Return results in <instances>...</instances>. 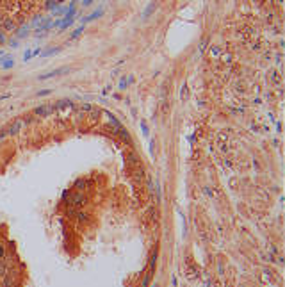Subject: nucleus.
<instances>
[{
	"mask_svg": "<svg viewBox=\"0 0 285 287\" xmlns=\"http://www.w3.org/2000/svg\"><path fill=\"white\" fill-rule=\"evenodd\" d=\"M64 72H70V68H68V66H62V68H59V70H54V72H50V73L39 75L38 79H39V80H46V79H52V77H55V75H62Z\"/></svg>",
	"mask_w": 285,
	"mask_h": 287,
	"instance_id": "nucleus-1",
	"label": "nucleus"
},
{
	"mask_svg": "<svg viewBox=\"0 0 285 287\" xmlns=\"http://www.w3.org/2000/svg\"><path fill=\"white\" fill-rule=\"evenodd\" d=\"M103 14V9L100 7V9H96V11H93L89 16H86V18H82V23H87V21H93V20H96V18H100Z\"/></svg>",
	"mask_w": 285,
	"mask_h": 287,
	"instance_id": "nucleus-2",
	"label": "nucleus"
},
{
	"mask_svg": "<svg viewBox=\"0 0 285 287\" xmlns=\"http://www.w3.org/2000/svg\"><path fill=\"white\" fill-rule=\"evenodd\" d=\"M155 7H157V4H155V2H152V4H150L146 9L142 11V18H144V20H146V18H150V16H152V13L155 11Z\"/></svg>",
	"mask_w": 285,
	"mask_h": 287,
	"instance_id": "nucleus-3",
	"label": "nucleus"
},
{
	"mask_svg": "<svg viewBox=\"0 0 285 287\" xmlns=\"http://www.w3.org/2000/svg\"><path fill=\"white\" fill-rule=\"evenodd\" d=\"M0 62H2V68H4V70H9V68H13V66H14V59H13V57L0 59Z\"/></svg>",
	"mask_w": 285,
	"mask_h": 287,
	"instance_id": "nucleus-4",
	"label": "nucleus"
},
{
	"mask_svg": "<svg viewBox=\"0 0 285 287\" xmlns=\"http://www.w3.org/2000/svg\"><path fill=\"white\" fill-rule=\"evenodd\" d=\"M50 111H54V107H38L34 113L36 114H48Z\"/></svg>",
	"mask_w": 285,
	"mask_h": 287,
	"instance_id": "nucleus-5",
	"label": "nucleus"
},
{
	"mask_svg": "<svg viewBox=\"0 0 285 287\" xmlns=\"http://www.w3.org/2000/svg\"><path fill=\"white\" fill-rule=\"evenodd\" d=\"M82 32H84V27H79V29H75V31L71 32L70 39H77V38H79V36H80Z\"/></svg>",
	"mask_w": 285,
	"mask_h": 287,
	"instance_id": "nucleus-6",
	"label": "nucleus"
},
{
	"mask_svg": "<svg viewBox=\"0 0 285 287\" xmlns=\"http://www.w3.org/2000/svg\"><path fill=\"white\" fill-rule=\"evenodd\" d=\"M4 29H6V31H13V29H14V21L13 20H4Z\"/></svg>",
	"mask_w": 285,
	"mask_h": 287,
	"instance_id": "nucleus-7",
	"label": "nucleus"
},
{
	"mask_svg": "<svg viewBox=\"0 0 285 287\" xmlns=\"http://www.w3.org/2000/svg\"><path fill=\"white\" fill-rule=\"evenodd\" d=\"M57 52H61V48H50V50L43 52V57H48V55H55Z\"/></svg>",
	"mask_w": 285,
	"mask_h": 287,
	"instance_id": "nucleus-8",
	"label": "nucleus"
},
{
	"mask_svg": "<svg viewBox=\"0 0 285 287\" xmlns=\"http://www.w3.org/2000/svg\"><path fill=\"white\" fill-rule=\"evenodd\" d=\"M127 86H128V77H121V80H120V89H127Z\"/></svg>",
	"mask_w": 285,
	"mask_h": 287,
	"instance_id": "nucleus-9",
	"label": "nucleus"
},
{
	"mask_svg": "<svg viewBox=\"0 0 285 287\" xmlns=\"http://www.w3.org/2000/svg\"><path fill=\"white\" fill-rule=\"evenodd\" d=\"M21 127V121H16L14 123V125H13V127H11L9 129V134H14V132H18V129H20Z\"/></svg>",
	"mask_w": 285,
	"mask_h": 287,
	"instance_id": "nucleus-10",
	"label": "nucleus"
},
{
	"mask_svg": "<svg viewBox=\"0 0 285 287\" xmlns=\"http://www.w3.org/2000/svg\"><path fill=\"white\" fill-rule=\"evenodd\" d=\"M32 59V50H25L23 54V61H31Z\"/></svg>",
	"mask_w": 285,
	"mask_h": 287,
	"instance_id": "nucleus-11",
	"label": "nucleus"
},
{
	"mask_svg": "<svg viewBox=\"0 0 285 287\" xmlns=\"http://www.w3.org/2000/svg\"><path fill=\"white\" fill-rule=\"evenodd\" d=\"M141 130L144 136H148V125H146V121H141Z\"/></svg>",
	"mask_w": 285,
	"mask_h": 287,
	"instance_id": "nucleus-12",
	"label": "nucleus"
},
{
	"mask_svg": "<svg viewBox=\"0 0 285 287\" xmlns=\"http://www.w3.org/2000/svg\"><path fill=\"white\" fill-rule=\"evenodd\" d=\"M210 54H212V55H219V54H221L219 47H212V48H210Z\"/></svg>",
	"mask_w": 285,
	"mask_h": 287,
	"instance_id": "nucleus-13",
	"label": "nucleus"
},
{
	"mask_svg": "<svg viewBox=\"0 0 285 287\" xmlns=\"http://www.w3.org/2000/svg\"><path fill=\"white\" fill-rule=\"evenodd\" d=\"M23 36H27V27H21L18 32V38H23Z\"/></svg>",
	"mask_w": 285,
	"mask_h": 287,
	"instance_id": "nucleus-14",
	"label": "nucleus"
},
{
	"mask_svg": "<svg viewBox=\"0 0 285 287\" xmlns=\"http://www.w3.org/2000/svg\"><path fill=\"white\" fill-rule=\"evenodd\" d=\"M45 95H50V89H45V91H39L38 96H45Z\"/></svg>",
	"mask_w": 285,
	"mask_h": 287,
	"instance_id": "nucleus-15",
	"label": "nucleus"
},
{
	"mask_svg": "<svg viewBox=\"0 0 285 287\" xmlns=\"http://www.w3.org/2000/svg\"><path fill=\"white\" fill-rule=\"evenodd\" d=\"M11 47H13V48H18V39H13V41H11Z\"/></svg>",
	"mask_w": 285,
	"mask_h": 287,
	"instance_id": "nucleus-16",
	"label": "nucleus"
},
{
	"mask_svg": "<svg viewBox=\"0 0 285 287\" xmlns=\"http://www.w3.org/2000/svg\"><path fill=\"white\" fill-rule=\"evenodd\" d=\"M93 2H94V0H84V2H82V4H84V6H91Z\"/></svg>",
	"mask_w": 285,
	"mask_h": 287,
	"instance_id": "nucleus-17",
	"label": "nucleus"
},
{
	"mask_svg": "<svg viewBox=\"0 0 285 287\" xmlns=\"http://www.w3.org/2000/svg\"><path fill=\"white\" fill-rule=\"evenodd\" d=\"M4 255V248H2V246H0V257Z\"/></svg>",
	"mask_w": 285,
	"mask_h": 287,
	"instance_id": "nucleus-18",
	"label": "nucleus"
},
{
	"mask_svg": "<svg viewBox=\"0 0 285 287\" xmlns=\"http://www.w3.org/2000/svg\"><path fill=\"white\" fill-rule=\"evenodd\" d=\"M59 2H64V0H57V4H59Z\"/></svg>",
	"mask_w": 285,
	"mask_h": 287,
	"instance_id": "nucleus-19",
	"label": "nucleus"
},
{
	"mask_svg": "<svg viewBox=\"0 0 285 287\" xmlns=\"http://www.w3.org/2000/svg\"><path fill=\"white\" fill-rule=\"evenodd\" d=\"M73 2H75V0H71V4H73Z\"/></svg>",
	"mask_w": 285,
	"mask_h": 287,
	"instance_id": "nucleus-20",
	"label": "nucleus"
}]
</instances>
